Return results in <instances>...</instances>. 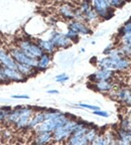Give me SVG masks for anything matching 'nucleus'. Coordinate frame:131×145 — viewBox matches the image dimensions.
Listing matches in <instances>:
<instances>
[{
  "instance_id": "obj_22",
  "label": "nucleus",
  "mask_w": 131,
  "mask_h": 145,
  "mask_svg": "<svg viewBox=\"0 0 131 145\" xmlns=\"http://www.w3.org/2000/svg\"><path fill=\"white\" fill-rule=\"evenodd\" d=\"M84 18H85L84 22L87 23V24H93V23L97 22V21L100 19L99 16H98V14L96 13L95 10H94L93 8L84 14Z\"/></svg>"
},
{
  "instance_id": "obj_24",
  "label": "nucleus",
  "mask_w": 131,
  "mask_h": 145,
  "mask_svg": "<svg viewBox=\"0 0 131 145\" xmlns=\"http://www.w3.org/2000/svg\"><path fill=\"white\" fill-rule=\"evenodd\" d=\"M78 8L81 10L82 13L85 14L86 12H88L89 10L92 9V5H91V2H89V1H82L79 4V6H78Z\"/></svg>"
},
{
  "instance_id": "obj_17",
  "label": "nucleus",
  "mask_w": 131,
  "mask_h": 145,
  "mask_svg": "<svg viewBox=\"0 0 131 145\" xmlns=\"http://www.w3.org/2000/svg\"><path fill=\"white\" fill-rule=\"evenodd\" d=\"M52 63V56L48 54H43L41 57L37 59V65H36V71H45L50 67Z\"/></svg>"
},
{
  "instance_id": "obj_21",
  "label": "nucleus",
  "mask_w": 131,
  "mask_h": 145,
  "mask_svg": "<svg viewBox=\"0 0 131 145\" xmlns=\"http://www.w3.org/2000/svg\"><path fill=\"white\" fill-rule=\"evenodd\" d=\"M16 70L20 72L21 75L24 76L25 78H28L32 75H35L36 72H37L36 69L29 66H26V65H20V63H16Z\"/></svg>"
},
{
  "instance_id": "obj_26",
  "label": "nucleus",
  "mask_w": 131,
  "mask_h": 145,
  "mask_svg": "<svg viewBox=\"0 0 131 145\" xmlns=\"http://www.w3.org/2000/svg\"><path fill=\"white\" fill-rule=\"evenodd\" d=\"M90 145H107L106 141H105V138H104V135L99 133L97 135V137L91 142Z\"/></svg>"
},
{
  "instance_id": "obj_27",
  "label": "nucleus",
  "mask_w": 131,
  "mask_h": 145,
  "mask_svg": "<svg viewBox=\"0 0 131 145\" xmlns=\"http://www.w3.org/2000/svg\"><path fill=\"white\" fill-rule=\"evenodd\" d=\"M128 32H131V19L128 21V22H126L124 25H123L121 28H120L119 30V35L122 36L123 34L125 33H128Z\"/></svg>"
},
{
  "instance_id": "obj_28",
  "label": "nucleus",
  "mask_w": 131,
  "mask_h": 145,
  "mask_svg": "<svg viewBox=\"0 0 131 145\" xmlns=\"http://www.w3.org/2000/svg\"><path fill=\"white\" fill-rule=\"evenodd\" d=\"M65 35L67 36L72 42H77L78 39H79V34L76 33V32L73 31V30H70V29H68V32H67Z\"/></svg>"
},
{
  "instance_id": "obj_20",
  "label": "nucleus",
  "mask_w": 131,
  "mask_h": 145,
  "mask_svg": "<svg viewBox=\"0 0 131 145\" xmlns=\"http://www.w3.org/2000/svg\"><path fill=\"white\" fill-rule=\"evenodd\" d=\"M113 83L111 81H99L94 83V88L102 93H107L113 90Z\"/></svg>"
},
{
  "instance_id": "obj_1",
  "label": "nucleus",
  "mask_w": 131,
  "mask_h": 145,
  "mask_svg": "<svg viewBox=\"0 0 131 145\" xmlns=\"http://www.w3.org/2000/svg\"><path fill=\"white\" fill-rule=\"evenodd\" d=\"M100 69L108 71H123L130 67V61L126 57H103L98 61Z\"/></svg>"
},
{
  "instance_id": "obj_10",
  "label": "nucleus",
  "mask_w": 131,
  "mask_h": 145,
  "mask_svg": "<svg viewBox=\"0 0 131 145\" xmlns=\"http://www.w3.org/2000/svg\"><path fill=\"white\" fill-rule=\"evenodd\" d=\"M0 65L3 68L16 69V63L9 54L8 50L0 45Z\"/></svg>"
},
{
  "instance_id": "obj_19",
  "label": "nucleus",
  "mask_w": 131,
  "mask_h": 145,
  "mask_svg": "<svg viewBox=\"0 0 131 145\" xmlns=\"http://www.w3.org/2000/svg\"><path fill=\"white\" fill-rule=\"evenodd\" d=\"M37 45H39L41 50H43V54H52L56 52L57 48H54V45L50 42V40H45V39H39V40L36 41Z\"/></svg>"
},
{
  "instance_id": "obj_37",
  "label": "nucleus",
  "mask_w": 131,
  "mask_h": 145,
  "mask_svg": "<svg viewBox=\"0 0 131 145\" xmlns=\"http://www.w3.org/2000/svg\"><path fill=\"white\" fill-rule=\"evenodd\" d=\"M48 94H59V91L58 90H48Z\"/></svg>"
},
{
  "instance_id": "obj_34",
  "label": "nucleus",
  "mask_w": 131,
  "mask_h": 145,
  "mask_svg": "<svg viewBox=\"0 0 131 145\" xmlns=\"http://www.w3.org/2000/svg\"><path fill=\"white\" fill-rule=\"evenodd\" d=\"M94 115H97V116H100V117H104V118H108L110 116V114L106 111H102V110H98V111H94L93 112Z\"/></svg>"
},
{
  "instance_id": "obj_30",
  "label": "nucleus",
  "mask_w": 131,
  "mask_h": 145,
  "mask_svg": "<svg viewBox=\"0 0 131 145\" xmlns=\"http://www.w3.org/2000/svg\"><path fill=\"white\" fill-rule=\"evenodd\" d=\"M121 41L122 45H130L131 44V32L125 33L121 36Z\"/></svg>"
},
{
  "instance_id": "obj_7",
  "label": "nucleus",
  "mask_w": 131,
  "mask_h": 145,
  "mask_svg": "<svg viewBox=\"0 0 131 145\" xmlns=\"http://www.w3.org/2000/svg\"><path fill=\"white\" fill-rule=\"evenodd\" d=\"M92 8L98 14L99 18L110 19L114 14V9L110 7L108 0H95L91 2Z\"/></svg>"
},
{
  "instance_id": "obj_6",
  "label": "nucleus",
  "mask_w": 131,
  "mask_h": 145,
  "mask_svg": "<svg viewBox=\"0 0 131 145\" xmlns=\"http://www.w3.org/2000/svg\"><path fill=\"white\" fill-rule=\"evenodd\" d=\"M35 112V109L32 108L29 106H24V105H21L20 108V113L18 116L17 120L14 123L13 126L15 127L17 130H22L25 129L26 130L27 126L29 124V121L31 119L32 115Z\"/></svg>"
},
{
  "instance_id": "obj_8",
  "label": "nucleus",
  "mask_w": 131,
  "mask_h": 145,
  "mask_svg": "<svg viewBox=\"0 0 131 145\" xmlns=\"http://www.w3.org/2000/svg\"><path fill=\"white\" fill-rule=\"evenodd\" d=\"M48 40L54 45L56 48H67L72 44V41L65 34L58 31L52 32Z\"/></svg>"
},
{
  "instance_id": "obj_32",
  "label": "nucleus",
  "mask_w": 131,
  "mask_h": 145,
  "mask_svg": "<svg viewBox=\"0 0 131 145\" xmlns=\"http://www.w3.org/2000/svg\"><path fill=\"white\" fill-rule=\"evenodd\" d=\"M120 50H122V52L124 54L125 57L131 56V44L130 45H121Z\"/></svg>"
},
{
  "instance_id": "obj_23",
  "label": "nucleus",
  "mask_w": 131,
  "mask_h": 145,
  "mask_svg": "<svg viewBox=\"0 0 131 145\" xmlns=\"http://www.w3.org/2000/svg\"><path fill=\"white\" fill-rule=\"evenodd\" d=\"M98 134H99V132H98L97 128L94 126H91L88 129V131L86 132V134H85V137H86V139L88 140V142L91 144V142L97 137Z\"/></svg>"
},
{
  "instance_id": "obj_16",
  "label": "nucleus",
  "mask_w": 131,
  "mask_h": 145,
  "mask_svg": "<svg viewBox=\"0 0 131 145\" xmlns=\"http://www.w3.org/2000/svg\"><path fill=\"white\" fill-rule=\"evenodd\" d=\"M45 109H39V111H35L32 115L31 119L29 121V124L27 126L26 130H33L36 126H39L41 123L45 120Z\"/></svg>"
},
{
  "instance_id": "obj_25",
  "label": "nucleus",
  "mask_w": 131,
  "mask_h": 145,
  "mask_svg": "<svg viewBox=\"0 0 131 145\" xmlns=\"http://www.w3.org/2000/svg\"><path fill=\"white\" fill-rule=\"evenodd\" d=\"M10 111H11V108H9V107H0V123H4L5 119Z\"/></svg>"
},
{
  "instance_id": "obj_36",
  "label": "nucleus",
  "mask_w": 131,
  "mask_h": 145,
  "mask_svg": "<svg viewBox=\"0 0 131 145\" xmlns=\"http://www.w3.org/2000/svg\"><path fill=\"white\" fill-rule=\"evenodd\" d=\"M11 98H13V99H29V96H27V95H13V96H11Z\"/></svg>"
},
{
  "instance_id": "obj_38",
  "label": "nucleus",
  "mask_w": 131,
  "mask_h": 145,
  "mask_svg": "<svg viewBox=\"0 0 131 145\" xmlns=\"http://www.w3.org/2000/svg\"><path fill=\"white\" fill-rule=\"evenodd\" d=\"M126 105H127V106H130V107H131V98H130V99H129L128 102L126 103Z\"/></svg>"
},
{
  "instance_id": "obj_13",
  "label": "nucleus",
  "mask_w": 131,
  "mask_h": 145,
  "mask_svg": "<svg viewBox=\"0 0 131 145\" xmlns=\"http://www.w3.org/2000/svg\"><path fill=\"white\" fill-rule=\"evenodd\" d=\"M76 7L71 3H63L59 7V13L65 19L68 20H73L74 19V14Z\"/></svg>"
},
{
  "instance_id": "obj_35",
  "label": "nucleus",
  "mask_w": 131,
  "mask_h": 145,
  "mask_svg": "<svg viewBox=\"0 0 131 145\" xmlns=\"http://www.w3.org/2000/svg\"><path fill=\"white\" fill-rule=\"evenodd\" d=\"M0 83H8L3 72V67L0 65Z\"/></svg>"
},
{
  "instance_id": "obj_29",
  "label": "nucleus",
  "mask_w": 131,
  "mask_h": 145,
  "mask_svg": "<svg viewBox=\"0 0 131 145\" xmlns=\"http://www.w3.org/2000/svg\"><path fill=\"white\" fill-rule=\"evenodd\" d=\"M78 108H82V109H88V110H91V111H98L100 110V108L98 106H95V105H89V104H84V103H80V104L76 105Z\"/></svg>"
},
{
  "instance_id": "obj_18",
  "label": "nucleus",
  "mask_w": 131,
  "mask_h": 145,
  "mask_svg": "<svg viewBox=\"0 0 131 145\" xmlns=\"http://www.w3.org/2000/svg\"><path fill=\"white\" fill-rule=\"evenodd\" d=\"M115 97L118 101L126 104L131 98V90L129 88H121L115 92Z\"/></svg>"
},
{
  "instance_id": "obj_9",
  "label": "nucleus",
  "mask_w": 131,
  "mask_h": 145,
  "mask_svg": "<svg viewBox=\"0 0 131 145\" xmlns=\"http://www.w3.org/2000/svg\"><path fill=\"white\" fill-rule=\"evenodd\" d=\"M68 28L70 30L75 31L78 34H91L92 33V29H91L90 26H89L87 23L74 20V19L69 21Z\"/></svg>"
},
{
  "instance_id": "obj_31",
  "label": "nucleus",
  "mask_w": 131,
  "mask_h": 145,
  "mask_svg": "<svg viewBox=\"0 0 131 145\" xmlns=\"http://www.w3.org/2000/svg\"><path fill=\"white\" fill-rule=\"evenodd\" d=\"M109 4L110 7L112 8H119V7H122L125 4V1H120V0H110L109 1Z\"/></svg>"
},
{
  "instance_id": "obj_14",
  "label": "nucleus",
  "mask_w": 131,
  "mask_h": 145,
  "mask_svg": "<svg viewBox=\"0 0 131 145\" xmlns=\"http://www.w3.org/2000/svg\"><path fill=\"white\" fill-rule=\"evenodd\" d=\"M115 145H131V132L118 129L115 134Z\"/></svg>"
},
{
  "instance_id": "obj_11",
  "label": "nucleus",
  "mask_w": 131,
  "mask_h": 145,
  "mask_svg": "<svg viewBox=\"0 0 131 145\" xmlns=\"http://www.w3.org/2000/svg\"><path fill=\"white\" fill-rule=\"evenodd\" d=\"M114 72L112 71L104 70V69H99L95 74H93L92 76L89 77V80L93 83L99 81H111V79L113 78Z\"/></svg>"
},
{
  "instance_id": "obj_15",
  "label": "nucleus",
  "mask_w": 131,
  "mask_h": 145,
  "mask_svg": "<svg viewBox=\"0 0 131 145\" xmlns=\"http://www.w3.org/2000/svg\"><path fill=\"white\" fill-rule=\"evenodd\" d=\"M52 141V133L50 132H41L34 133L33 145H48Z\"/></svg>"
},
{
  "instance_id": "obj_12",
  "label": "nucleus",
  "mask_w": 131,
  "mask_h": 145,
  "mask_svg": "<svg viewBox=\"0 0 131 145\" xmlns=\"http://www.w3.org/2000/svg\"><path fill=\"white\" fill-rule=\"evenodd\" d=\"M3 72H4V76L8 83L9 82H24L27 80V78L21 75L16 69L3 68Z\"/></svg>"
},
{
  "instance_id": "obj_5",
  "label": "nucleus",
  "mask_w": 131,
  "mask_h": 145,
  "mask_svg": "<svg viewBox=\"0 0 131 145\" xmlns=\"http://www.w3.org/2000/svg\"><path fill=\"white\" fill-rule=\"evenodd\" d=\"M8 52L12 59L15 61L16 63H20V65H26V66L32 67V68L36 69V65H37V59H31V57H27L26 54L18 48L16 44H13L11 46H9Z\"/></svg>"
},
{
  "instance_id": "obj_2",
  "label": "nucleus",
  "mask_w": 131,
  "mask_h": 145,
  "mask_svg": "<svg viewBox=\"0 0 131 145\" xmlns=\"http://www.w3.org/2000/svg\"><path fill=\"white\" fill-rule=\"evenodd\" d=\"M72 116L68 115V114L64 113L62 116L58 118H54V119H48V120H45L43 123L36 126L33 129L34 133H41V132H52L56 129H58L59 127L65 125L66 123L70 120Z\"/></svg>"
},
{
  "instance_id": "obj_4",
  "label": "nucleus",
  "mask_w": 131,
  "mask_h": 145,
  "mask_svg": "<svg viewBox=\"0 0 131 145\" xmlns=\"http://www.w3.org/2000/svg\"><path fill=\"white\" fill-rule=\"evenodd\" d=\"M16 45L26 54L27 57H31V59H37L43 54V50H41V48L37 45V43L33 42L30 39H21L16 42Z\"/></svg>"
},
{
  "instance_id": "obj_33",
  "label": "nucleus",
  "mask_w": 131,
  "mask_h": 145,
  "mask_svg": "<svg viewBox=\"0 0 131 145\" xmlns=\"http://www.w3.org/2000/svg\"><path fill=\"white\" fill-rule=\"evenodd\" d=\"M68 80H69V76H67L66 74H61V75L56 77V81H57L58 83H65V82H67Z\"/></svg>"
},
{
  "instance_id": "obj_3",
  "label": "nucleus",
  "mask_w": 131,
  "mask_h": 145,
  "mask_svg": "<svg viewBox=\"0 0 131 145\" xmlns=\"http://www.w3.org/2000/svg\"><path fill=\"white\" fill-rule=\"evenodd\" d=\"M79 121L75 117H72L65 125L59 127L52 132V141L58 143L66 142V140L71 136V134L74 131L75 127L77 126Z\"/></svg>"
}]
</instances>
